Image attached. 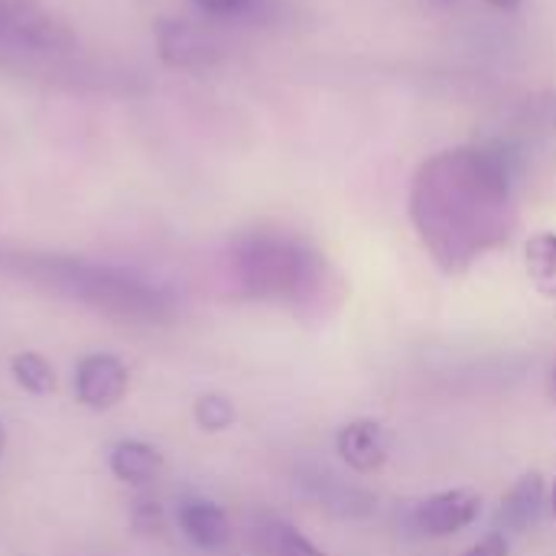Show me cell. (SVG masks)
<instances>
[{
    "mask_svg": "<svg viewBox=\"0 0 556 556\" xmlns=\"http://www.w3.org/2000/svg\"><path fill=\"white\" fill-rule=\"evenodd\" d=\"M192 417H195L199 430H205V433H222V430H228V427L235 424L238 410H235V404H231L225 394H202V397L195 401V407H192Z\"/></svg>",
    "mask_w": 556,
    "mask_h": 556,
    "instance_id": "cell-15",
    "label": "cell"
},
{
    "mask_svg": "<svg viewBox=\"0 0 556 556\" xmlns=\"http://www.w3.org/2000/svg\"><path fill=\"white\" fill-rule=\"evenodd\" d=\"M538 117H541L547 127H554L556 130V98H551V101H541V104H538Z\"/></svg>",
    "mask_w": 556,
    "mask_h": 556,
    "instance_id": "cell-18",
    "label": "cell"
},
{
    "mask_svg": "<svg viewBox=\"0 0 556 556\" xmlns=\"http://www.w3.org/2000/svg\"><path fill=\"white\" fill-rule=\"evenodd\" d=\"M156 52L169 68L179 72H212L225 62L222 39L208 26L189 20H160Z\"/></svg>",
    "mask_w": 556,
    "mask_h": 556,
    "instance_id": "cell-5",
    "label": "cell"
},
{
    "mask_svg": "<svg viewBox=\"0 0 556 556\" xmlns=\"http://www.w3.org/2000/svg\"><path fill=\"white\" fill-rule=\"evenodd\" d=\"M407 218L443 274L472 270L518 231V156L505 143H456L430 153L410 176Z\"/></svg>",
    "mask_w": 556,
    "mask_h": 556,
    "instance_id": "cell-1",
    "label": "cell"
},
{
    "mask_svg": "<svg viewBox=\"0 0 556 556\" xmlns=\"http://www.w3.org/2000/svg\"><path fill=\"white\" fill-rule=\"evenodd\" d=\"M3 450H7V433H3V424H0V456H3Z\"/></svg>",
    "mask_w": 556,
    "mask_h": 556,
    "instance_id": "cell-22",
    "label": "cell"
},
{
    "mask_svg": "<svg viewBox=\"0 0 556 556\" xmlns=\"http://www.w3.org/2000/svg\"><path fill=\"white\" fill-rule=\"evenodd\" d=\"M482 515V495L472 489H446L424 498L410 511V531L427 541H446L472 528Z\"/></svg>",
    "mask_w": 556,
    "mask_h": 556,
    "instance_id": "cell-6",
    "label": "cell"
},
{
    "mask_svg": "<svg viewBox=\"0 0 556 556\" xmlns=\"http://www.w3.org/2000/svg\"><path fill=\"white\" fill-rule=\"evenodd\" d=\"M208 20H264L274 0H192Z\"/></svg>",
    "mask_w": 556,
    "mask_h": 556,
    "instance_id": "cell-16",
    "label": "cell"
},
{
    "mask_svg": "<svg viewBox=\"0 0 556 556\" xmlns=\"http://www.w3.org/2000/svg\"><path fill=\"white\" fill-rule=\"evenodd\" d=\"M547 505H551V511H554V518H556V482H554V489H551V502H547Z\"/></svg>",
    "mask_w": 556,
    "mask_h": 556,
    "instance_id": "cell-21",
    "label": "cell"
},
{
    "mask_svg": "<svg viewBox=\"0 0 556 556\" xmlns=\"http://www.w3.org/2000/svg\"><path fill=\"white\" fill-rule=\"evenodd\" d=\"M508 534H502V531H492V534H485L479 544H472L469 551L463 556H508Z\"/></svg>",
    "mask_w": 556,
    "mask_h": 556,
    "instance_id": "cell-17",
    "label": "cell"
},
{
    "mask_svg": "<svg viewBox=\"0 0 556 556\" xmlns=\"http://www.w3.org/2000/svg\"><path fill=\"white\" fill-rule=\"evenodd\" d=\"M75 29L36 0H0V59L7 55H68L75 52Z\"/></svg>",
    "mask_w": 556,
    "mask_h": 556,
    "instance_id": "cell-4",
    "label": "cell"
},
{
    "mask_svg": "<svg viewBox=\"0 0 556 556\" xmlns=\"http://www.w3.org/2000/svg\"><path fill=\"white\" fill-rule=\"evenodd\" d=\"M251 551L254 556H326L283 518H261L251 531Z\"/></svg>",
    "mask_w": 556,
    "mask_h": 556,
    "instance_id": "cell-12",
    "label": "cell"
},
{
    "mask_svg": "<svg viewBox=\"0 0 556 556\" xmlns=\"http://www.w3.org/2000/svg\"><path fill=\"white\" fill-rule=\"evenodd\" d=\"M228 270L244 300L306 319L336 313L349 296V283L329 254L306 235L280 225H257L235 235L228 244Z\"/></svg>",
    "mask_w": 556,
    "mask_h": 556,
    "instance_id": "cell-2",
    "label": "cell"
},
{
    "mask_svg": "<svg viewBox=\"0 0 556 556\" xmlns=\"http://www.w3.org/2000/svg\"><path fill=\"white\" fill-rule=\"evenodd\" d=\"M130 391V371L121 358L94 352L75 368V401L94 414L114 410Z\"/></svg>",
    "mask_w": 556,
    "mask_h": 556,
    "instance_id": "cell-7",
    "label": "cell"
},
{
    "mask_svg": "<svg viewBox=\"0 0 556 556\" xmlns=\"http://www.w3.org/2000/svg\"><path fill=\"white\" fill-rule=\"evenodd\" d=\"M10 375H13V381H16L26 394H33V397H49V394L55 391V371H52V365H49L42 355H36V352H20V355H13V358H10Z\"/></svg>",
    "mask_w": 556,
    "mask_h": 556,
    "instance_id": "cell-14",
    "label": "cell"
},
{
    "mask_svg": "<svg viewBox=\"0 0 556 556\" xmlns=\"http://www.w3.org/2000/svg\"><path fill=\"white\" fill-rule=\"evenodd\" d=\"M443 3H456V0H443ZM482 3H489V7H495V10H518L525 0H482Z\"/></svg>",
    "mask_w": 556,
    "mask_h": 556,
    "instance_id": "cell-19",
    "label": "cell"
},
{
    "mask_svg": "<svg viewBox=\"0 0 556 556\" xmlns=\"http://www.w3.org/2000/svg\"><path fill=\"white\" fill-rule=\"evenodd\" d=\"M0 270L23 277L36 287L78 300L117 323H166L173 316V296L124 267L91 264L68 254H39V251H0Z\"/></svg>",
    "mask_w": 556,
    "mask_h": 556,
    "instance_id": "cell-3",
    "label": "cell"
},
{
    "mask_svg": "<svg viewBox=\"0 0 556 556\" xmlns=\"http://www.w3.org/2000/svg\"><path fill=\"white\" fill-rule=\"evenodd\" d=\"M547 394H551V401L556 404V362L554 368H551V381H547Z\"/></svg>",
    "mask_w": 556,
    "mask_h": 556,
    "instance_id": "cell-20",
    "label": "cell"
},
{
    "mask_svg": "<svg viewBox=\"0 0 556 556\" xmlns=\"http://www.w3.org/2000/svg\"><path fill=\"white\" fill-rule=\"evenodd\" d=\"M544 505H547V489H544V479L538 472L518 479L508 495L502 498V508H498V531L502 534H525L531 531L541 515H544Z\"/></svg>",
    "mask_w": 556,
    "mask_h": 556,
    "instance_id": "cell-10",
    "label": "cell"
},
{
    "mask_svg": "<svg viewBox=\"0 0 556 556\" xmlns=\"http://www.w3.org/2000/svg\"><path fill=\"white\" fill-rule=\"evenodd\" d=\"M111 476L130 489H147L156 482V476L163 472V456L160 450H153L150 443L140 440H121L111 456H108Z\"/></svg>",
    "mask_w": 556,
    "mask_h": 556,
    "instance_id": "cell-11",
    "label": "cell"
},
{
    "mask_svg": "<svg viewBox=\"0 0 556 556\" xmlns=\"http://www.w3.org/2000/svg\"><path fill=\"white\" fill-rule=\"evenodd\" d=\"M336 453L355 476H375L388 466V456H391L388 430L371 417L349 420L336 433Z\"/></svg>",
    "mask_w": 556,
    "mask_h": 556,
    "instance_id": "cell-8",
    "label": "cell"
},
{
    "mask_svg": "<svg viewBox=\"0 0 556 556\" xmlns=\"http://www.w3.org/2000/svg\"><path fill=\"white\" fill-rule=\"evenodd\" d=\"M525 270H528L531 287L541 296L556 300V231H538V235L528 238V244H525Z\"/></svg>",
    "mask_w": 556,
    "mask_h": 556,
    "instance_id": "cell-13",
    "label": "cell"
},
{
    "mask_svg": "<svg viewBox=\"0 0 556 556\" xmlns=\"http://www.w3.org/2000/svg\"><path fill=\"white\" fill-rule=\"evenodd\" d=\"M179 531L199 547V551H225L231 541V521L222 505L212 498H186L176 511Z\"/></svg>",
    "mask_w": 556,
    "mask_h": 556,
    "instance_id": "cell-9",
    "label": "cell"
}]
</instances>
